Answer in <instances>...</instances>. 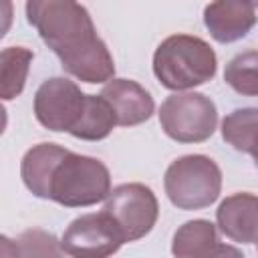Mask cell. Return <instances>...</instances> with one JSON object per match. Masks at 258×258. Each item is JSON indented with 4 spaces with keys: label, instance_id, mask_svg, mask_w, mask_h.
<instances>
[{
    "label": "cell",
    "instance_id": "3",
    "mask_svg": "<svg viewBox=\"0 0 258 258\" xmlns=\"http://www.w3.org/2000/svg\"><path fill=\"white\" fill-rule=\"evenodd\" d=\"M109 194L111 173L107 165L97 157L73 151L56 165L48 187V200L67 208L93 206L109 198Z\"/></svg>",
    "mask_w": 258,
    "mask_h": 258
},
{
    "label": "cell",
    "instance_id": "18",
    "mask_svg": "<svg viewBox=\"0 0 258 258\" xmlns=\"http://www.w3.org/2000/svg\"><path fill=\"white\" fill-rule=\"evenodd\" d=\"M14 248L16 258H64L62 244L56 236L38 228L24 230L14 240Z\"/></svg>",
    "mask_w": 258,
    "mask_h": 258
},
{
    "label": "cell",
    "instance_id": "6",
    "mask_svg": "<svg viewBox=\"0 0 258 258\" xmlns=\"http://www.w3.org/2000/svg\"><path fill=\"white\" fill-rule=\"evenodd\" d=\"M103 210L119 226L125 242H135L147 236L159 216L157 198L143 183H123L115 187Z\"/></svg>",
    "mask_w": 258,
    "mask_h": 258
},
{
    "label": "cell",
    "instance_id": "13",
    "mask_svg": "<svg viewBox=\"0 0 258 258\" xmlns=\"http://www.w3.org/2000/svg\"><path fill=\"white\" fill-rule=\"evenodd\" d=\"M218 244V230L210 220H189L177 228L171 242L175 258H204Z\"/></svg>",
    "mask_w": 258,
    "mask_h": 258
},
{
    "label": "cell",
    "instance_id": "15",
    "mask_svg": "<svg viewBox=\"0 0 258 258\" xmlns=\"http://www.w3.org/2000/svg\"><path fill=\"white\" fill-rule=\"evenodd\" d=\"M115 125H117V117L109 101L101 95H87L85 113L77 123V127L71 131V135L85 141H99L105 139Z\"/></svg>",
    "mask_w": 258,
    "mask_h": 258
},
{
    "label": "cell",
    "instance_id": "16",
    "mask_svg": "<svg viewBox=\"0 0 258 258\" xmlns=\"http://www.w3.org/2000/svg\"><path fill=\"white\" fill-rule=\"evenodd\" d=\"M32 58V50L24 46H6L0 52V81L4 101H12L22 93Z\"/></svg>",
    "mask_w": 258,
    "mask_h": 258
},
{
    "label": "cell",
    "instance_id": "11",
    "mask_svg": "<svg viewBox=\"0 0 258 258\" xmlns=\"http://www.w3.org/2000/svg\"><path fill=\"white\" fill-rule=\"evenodd\" d=\"M218 228L234 242L254 244L258 242V196L232 194L216 210Z\"/></svg>",
    "mask_w": 258,
    "mask_h": 258
},
{
    "label": "cell",
    "instance_id": "19",
    "mask_svg": "<svg viewBox=\"0 0 258 258\" xmlns=\"http://www.w3.org/2000/svg\"><path fill=\"white\" fill-rule=\"evenodd\" d=\"M204 258H244V254L234 248V246H228V244H216Z\"/></svg>",
    "mask_w": 258,
    "mask_h": 258
},
{
    "label": "cell",
    "instance_id": "4",
    "mask_svg": "<svg viewBox=\"0 0 258 258\" xmlns=\"http://www.w3.org/2000/svg\"><path fill=\"white\" fill-rule=\"evenodd\" d=\"M165 194L181 210H202L214 204L222 189V171L208 155H183L165 171Z\"/></svg>",
    "mask_w": 258,
    "mask_h": 258
},
{
    "label": "cell",
    "instance_id": "17",
    "mask_svg": "<svg viewBox=\"0 0 258 258\" xmlns=\"http://www.w3.org/2000/svg\"><path fill=\"white\" fill-rule=\"evenodd\" d=\"M224 81L240 95L258 97V50L236 54L226 64Z\"/></svg>",
    "mask_w": 258,
    "mask_h": 258
},
{
    "label": "cell",
    "instance_id": "14",
    "mask_svg": "<svg viewBox=\"0 0 258 258\" xmlns=\"http://www.w3.org/2000/svg\"><path fill=\"white\" fill-rule=\"evenodd\" d=\"M222 137L234 149L258 155V109H236L222 121Z\"/></svg>",
    "mask_w": 258,
    "mask_h": 258
},
{
    "label": "cell",
    "instance_id": "10",
    "mask_svg": "<svg viewBox=\"0 0 258 258\" xmlns=\"http://www.w3.org/2000/svg\"><path fill=\"white\" fill-rule=\"evenodd\" d=\"M101 97L109 101V105L115 111L117 125L121 127H133L145 123L155 111V103L151 95L131 79H111L103 87Z\"/></svg>",
    "mask_w": 258,
    "mask_h": 258
},
{
    "label": "cell",
    "instance_id": "9",
    "mask_svg": "<svg viewBox=\"0 0 258 258\" xmlns=\"http://www.w3.org/2000/svg\"><path fill=\"white\" fill-rule=\"evenodd\" d=\"M256 8L252 2L220 0L204 8V24L218 42H236L244 38L256 24Z\"/></svg>",
    "mask_w": 258,
    "mask_h": 258
},
{
    "label": "cell",
    "instance_id": "12",
    "mask_svg": "<svg viewBox=\"0 0 258 258\" xmlns=\"http://www.w3.org/2000/svg\"><path fill=\"white\" fill-rule=\"evenodd\" d=\"M69 155V149L56 143H38L30 147L20 163V175L26 189L38 198L48 200V187L56 165Z\"/></svg>",
    "mask_w": 258,
    "mask_h": 258
},
{
    "label": "cell",
    "instance_id": "7",
    "mask_svg": "<svg viewBox=\"0 0 258 258\" xmlns=\"http://www.w3.org/2000/svg\"><path fill=\"white\" fill-rule=\"evenodd\" d=\"M60 244L71 258H109L119 252L125 238L113 218L103 210L75 218L64 230Z\"/></svg>",
    "mask_w": 258,
    "mask_h": 258
},
{
    "label": "cell",
    "instance_id": "2",
    "mask_svg": "<svg viewBox=\"0 0 258 258\" xmlns=\"http://www.w3.org/2000/svg\"><path fill=\"white\" fill-rule=\"evenodd\" d=\"M214 48L191 34L167 36L153 54V73L169 91H185L208 83L216 75Z\"/></svg>",
    "mask_w": 258,
    "mask_h": 258
},
{
    "label": "cell",
    "instance_id": "1",
    "mask_svg": "<svg viewBox=\"0 0 258 258\" xmlns=\"http://www.w3.org/2000/svg\"><path fill=\"white\" fill-rule=\"evenodd\" d=\"M26 18L62 69L85 83H105L115 75L107 44L97 36L89 10L71 0L26 2Z\"/></svg>",
    "mask_w": 258,
    "mask_h": 258
},
{
    "label": "cell",
    "instance_id": "8",
    "mask_svg": "<svg viewBox=\"0 0 258 258\" xmlns=\"http://www.w3.org/2000/svg\"><path fill=\"white\" fill-rule=\"evenodd\" d=\"M87 95L64 77L46 79L34 95V115L50 131H73L81 121Z\"/></svg>",
    "mask_w": 258,
    "mask_h": 258
},
{
    "label": "cell",
    "instance_id": "20",
    "mask_svg": "<svg viewBox=\"0 0 258 258\" xmlns=\"http://www.w3.org/2000/svg\"><path fill=\"white\" fill-rule=\"evenodd\" d=\"M254 163H256V167H258V155H256V157H254Z\"/></svg>",
    "mask_w": 258,
    "mask_h": 258
},
{
    "label": "cell",
    "instance_id": "5",
    "mask_svg": "<svg viewBox=\"0 0 258 258\" xmlns=\"http://www.w3.org/2000/svg\"><path fill=\"white\" fill-rule=\"evenodd\" d=\"M161 129L179 143H200L212 137L218 125V111L202 93H173L159 109Z\"/></svg>",
    "mask_w": 258,
    "mask_h": 258
}]
</instances>
